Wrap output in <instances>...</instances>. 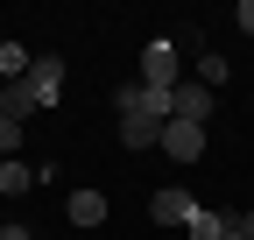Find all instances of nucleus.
Returning <instances> with one entry per match:
<instances>
[{"label": "nucleus", "mask_w": 254, "mask_h": 240, "mask_svg": "<svg viewBox=\"0 0 254 240\" xmlns=\"http://www.w3.org/2000/svg\"><path fill=\"white\" fill-rule=\"evenodd\" d=\"M57 99H64V64H57V57H36V64H28L7 92H0V106H7L14 120L43 113V106H57Z\"/></svg>", "instance_id": "obj_1"}, {"label": "nucleus", "mask_w": 254, "mask_h": 240, "mask_svg": "<svg viewBox=\"0 0 254 240\" xmlns=\"http://www.w3.org/2000/svg\"><path fill=\"white\" fill-rule=\"evenodd\" d=\"M141 85H155V92H177V85H184L177 43H148V50H141Z\"/></svg>", "instance_id": "obj_2"}, {"label": "nucleus", "mask_w": 254, "mask_h": 240, "mask_svg": "<svg viewBox=\"0 0 254 240\" xmlns=\"http://www.w3.org/2000/svg\"><path fill=\"white\" fill-rule=\"evenodd\" d=\"M212 106H219V92H212V85H198V78H184V85H177V120L205 127V120H212Z\"/></svg>", "instance_id": "obj_3"}, {"label": "nucleus", "mask_w": 254, "mask_h": 240, "mask_svg": "<svg viewBox=\"0 0 254 240\" xmlns=\"http://www.w3.org/2000/svg\"><path fill=\"white\" fill-rule=\"evenodd\" d=\"M190 212H198L190 191H155V198H148V219H155V226H190Z\"/></svg>", "instance_id": "obj_4"}, {"label": "nucleus", "mask_w": 254, "mask_h": 240, "mask_svg": "<svg viewBox=\"0 0 254 240\" xmlns=\"http://www.w3.org/2000/svg\"><path fill=\"white\" fill-rule=\"evenodd\" d=\"M155 148H170L177 163H198V156H205V127H190V120H170V127H163V141H155Z\"/></svg>", "instance_id": "obj_5"}, {"label": "nucleus", "mask_w": 254, "mask_h": 240, "mask_svg": "<svg viewBox=\"0 0 254 240\" xmlns=\"http://www.w3.org/2000/svg\"><path fill=\"white\" fill-rule=\"evenodd\" d=\"M233 219H240V212H219V205H198V212H190V226H184V233H190V240H219V233L233 226Z\"/></svg>", "instance_id": "obj_6"}, {"label": "nucleus", "mask_w": 254, "mask_h": 240, "mask_svg": "<svg viewBox=\"0 0 254 240\" xmlns=\"http://www.w3.org/2000/svg\"><path fill=\"white\" fill-rule=\"evenodd\" d=\"M71 226H106V198L99 191H71Z\"/></svg>", "instance_id": "obj_7"}, {"label": "nucleus", "mask_w": 254, "mask_h": 240, "mask_svg": "<svg viewBox=\"0 0 254 240\" xmlns=\"http://www.w3.org/2000/svg\"><path fill=\"white\" fill-rule=\"evenodd\" d=\"M198 85H212V92L226 85V57L219 50H198Z\"/></svg>", "instance_id": "obj_8"}, {"label": "nucleus", "mask_w": 254, "mask_h": 240, "mask_svg": "<svg viewBox=\"0 0 254 240\" xmlns=\"http://www.w3.org/2000/svg\"><path fill=\"white\" fill-rule=\"evenodd\" d=\"M28 64H36V57H28L21 43H0V71H7V85H14V78H21Z\"/></svg>", "instance_id": "obj_9"}, {"label": "nucleus", "mask_w": 254, "mask_h": 240, "mask_svg": "<svg viewBox=\"0 0 254 240\" xmlns=\"http://www.w3.org/2000/svg\"><path fill=\"white\" fill-rule=\"evenodd\" d=\"M14 141H21V120L0 106V163H14Z\"/></svg>", "instance_id": "obj_10"}, {"label": "nucleus", "mask_w": 254, "mask_h": 240, "mask_svg": "<svg viewBox=\"0 0 254 240\" xmlns=\"http://www.w3.org/2000/svg\"><path fill=\"white\" fill-rule=\"evenodd\" d=\"M14 191H28V163H0V198H14Z\"/></svg>", "instance_id": "obj_11"}, {"label": "nucleus", "mask_w": 254, "mask_h": 240, "mask_svg": "<svg viewBox=\"0 0 254 240\" xmlns=\"http://www.w3.org/2000/svg\"><path fill=\"white\" fill-rule=\"evenodd\" d=\"M120 141H127V148H155L163 134H155V127H134V120H120Z\"/></svg>", "instance_id": "obj_12"}, {"label": "nucleus", "mask_w": 254, "mask_h": 240, "mask_svg": "<svg viewBox=\"0 0 254 240\" xmlns=\"http://www.w3.org/2000/svg\"><path fill=\"white\" fill-rule=\"evenodd\" d=\"M240 28H247V36H254V0H240V14H233Z\"/></svg>", "instance_id": "obj_13"}, {"label": "nucleus", "mask_w": 254, "mask_h": 240, "mask_svg": "<svg viewBox=\"0 0 254 240\" xmlns=\"http://www.w3.org/2000/svg\"><path fill=\"white\" fill-rule=\"evenodd\" d=\"M233 226H240V240H254V205H247V212H240Z\"/></svg>", "instance_id": "obj_14"}, {"label": "nucleus", "mask_w": 254, "mask_h": 240, "mask_svg": "<svg viewBox=\"0 0 254 240\" xmlns=\"http://www.w3.org/2000/svg\"><path fill=\"white\" fill-rule=\"evenodd\" d=\"M0 240H36V233H28V226H0Z\"/></svg>", "instance_id": "obj_15"}, {"label": "nucleus", "mask_w": 254, "mask_h": 240, "mask_svg": "<svg viewBox=\"0 0 254 240\" xmlns=\"http://www.w3.org/2000/svg\"><path fill=\"white\" fill-rule=\"evenodd\" d=\"M219 240H240V226H226V233H219Z\"/></svg>", "instance_id": "obj_16"}]
</instances>
